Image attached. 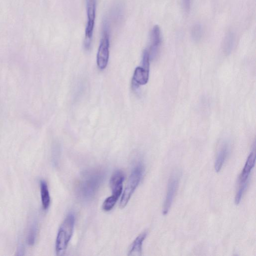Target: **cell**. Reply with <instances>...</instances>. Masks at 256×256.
I'll return each instance as SVG.
<instances>
[{
    "instance_id": "cell-13",
    "label": "cell",
    "mask_w": 256,
    "mask_h": 256,
    "mask_svg": "<svg viewBox=\"0 0 256 256\" xmlns=\"http://www.w3.org/2000/svg\"><path fill=\"white\" fill-rule=\"evenodd\" d=\"M40 190L42 206L47 210L50 206L51 198L47 184L44 180L41 181Z\"/></svg>"
},
{
    "instance_id": "cell-16",
    "label": "cell",
    "mask_w": 256,
    "mask_h": 256,
    "mask_svg": "<svg viewBox=\"0 0 256 256\" xmlns=\"http://www.w3.org/2000/svg\"><path fill=\"white\" fill-rule=\"evenodd\" d=\"M233 44V39L232 35H229L225 42V49L227 52L228 53L231 50Z\"/></svg>"
},
{
    "instance_id": "cell-8",
    "label": "cell",
    "mask_w": 256,
    "mask_h": 256,
    "mask_svg": "<svg viewBox=\"0 0 256 256\" xmlns=\"http://www.w3.org/2000/svg\"><path fill=\"white\" fill-rule=\"evenodd\" d=\"M124 179L125 175L122 171L117 170L113 173L110 181L113 196L119 198L122 193Z\"/></svg>"
},
{
    "instance_id": "cell-3",
    "label": "cell",
    "mask_w": 256,
    "mask_h": 256,
    "mask_svg": "<svg viewBox=\"0 0 256 256\" xmlns=\"http://www.w3.org/2000/svg\"><path fill=\"white\" fill-rule=\"evenodd\" d=\"M144 173V167L139 164L132 171L120 201V207L124 208L130 201L132 196L140 182Z\"/></svg>"
},
{
    "instance_id": "cell-18",
    "label": "cell",
    "mask_w": 256,
    "mask_h": 256,
    "mask_svg": "<svg viewBox=\"0 0 256 256\" xmlns=\"http://www.w3.org/2000/svg\"><path fill=\"white\" fill-rule=\"evenodd\" d=\"M24 247H23L22 244H21L18 248L17 253H19L18 255H24V254H23V253H24Z\"/></svg>"
},
{
    "instance_id": "cell-12",
    "label": "cell",
    "mask_w": 256,
    "mask_h": 256,
    "mask_svg": "<svg viewBox=\"0 0 256 256\" xmlns=\"http://www.w3.org/2000/svg\"><path fill=\"white\" fill-rule=\"evenodd\" d=\"M228 153V147L227 144H224L217 155L215 162V169L217 172H219L222 169Z\"/></svg>"
},
{
    "instance_id": "cell-7",
    "label": "cell",
    "mask_w": 256,
    "mask_h": 256,
    "mask_svg": "<svg viewBox=\"0 0 256 256\" xmlns=\"http://www.w3.org/2000/svg\"><path fill=\"white\" fill-rule=\"evenodd\" d=\"M255 161L256 154L254 151L249 155L240 176L239 187L237 192L239 194L243 195L247 188L249 177L255 166Z\"/></svg>"
},
{
    "instance_id": "cell-5",
    "label": "cell",
    "mask_w": 256,
    "mask_h": 256,
    "mask_svg": "<svg viewBox=\"0 0 256 256\" xmlns=\"http://www.w3.org/2000/svg\"><path fill=\"white\" fill-rule=\"evenodd\" d=\"M88 21L85 31L84 45L86 49L90 47L96 19L97 0H86Z\"/></svg>"
},
{
    "instance_id": "cell-14",
    "label": "cell",
    "mask_w": 256,
    "mask_h": 256,
    "mask_svg": "<svg viewBox=\"0 0 256 256\" xmlns=\"http://www.w3.org/2000/svg\"><path fill=\"white\" fill-rule=\"evenodd\" d=\"M38 224L36 222H33L29 229L27 236L28 244L30 245H33L36 241L38 232Z\"/></svg>"
},
{
    "instance_id": "cell-17",
    "label": "cell",
    "mask_w": 256,
    "mask_h": 256,
    "mask_svg": "<svg viewBox=\"0 0 256 256\" xmlns=\"http://www.w3.org/2000/svg\"><path fill=\"white\" fill-rule=\"evenodd\" d=\"M192 36L193 38L196 40H198L200 39L202 36V30L200 25H196L193 28L192 30Z\"/></svg>"
},
{
    "instance_id": "cell-15",
    "label": "cell",
    "mask_w": 256,
    "mask_h": 256,
    "mask_svg": "<svg viewBox=\"0 0 256 256\" xmlns=\"http://www.w3.org/2000/svg\"><path fill=\"white\" fill-rule=\"evenodd\" d=\"M119 198L113 195L108 197L104 202L102 208L105 211L108 212L112 210Z\"/></svg>"
},
{
    "instance_id": "cell-6",
    "label": "cell",
    "mask_w": 256,
    "mask_h": 256,
    "mask_svg": "<svg viewBox=\"0 0 256 256\" xmlns=\"http://www.w3.org/2000/svg\"><path fill=\"white\" fill-rule=\"evenodd\" d=\"M180 177L177 172H174L168 181L166 198L163 207V214L166 215L170 210L179 185Z\"/></svg>"
},
{
    "instance_id": "cell-2",
    "label": "cell",
    "mask_w": 256,
    "mask_h": 256,
    "mask_svg": "<svg viewBox=\"0 0 256 256\" xmlns=\"http://www.w3.org/2000/svg\"><path fill=\"white\" fill-rule=\"evenodd\" d=\"M75 216L70 213L61 224L56 241V251L58 254L64 252L70 241L73 234Z\"/></svg>"
},
{
    "instance_id": "cell-11",
    "label": "cell",
    "mask_w": 256,
    "mask_h": 256,
    "mask_svg": "<svg viewBox=\"0 0 256 256\" xmlns=\"http://www.w3.org/2000/svg\"><path fill=\"white\" fill-rule=\"evenodd\" d=\"M147 234V232L145 231L136 238L129 248V256H139L142 255L143 243Z\"/></svg>"
},
{
    "instance_id": "cell-10",
    "label": "cell",
    "mask_w": 256,
    "mask_h": 256,
    "mask_svg": "<svg viewBox=\"0 0 256 256\" xmlns=\"http://www.w3.org/2000/svg\"><path fill=\"white\" fill-rule=\"evenodd\" d=\"M149 70L142 66L138 67L134 71L132 84L135 88H138L140 86L146 85L149 80Z\"/></svg>"
},
{
    "instance_id": "cell-1",
    "label": "cell",
    "mask_w": 256,
    "mask_h": 256,
    "mask_svg": "<svg viewBox=\"0 0 256 256\" xmlns=\"http://www.w3.org/2000/svg\"><path fill=\"white\" fill-rule=\"evenodd\" d=\"M104 176V171L100 169L84 172L76 185V193L78 198L84 201L93 198L98 191Z\"/></svg>"
},
{
    "instance_id": "cell-9",
    "label": "cell",
    "mask_w": 256,
    "mask_h": 256,
    "mask_svg": "<svg viewBox=\"0 0 256 256\" xmlns=\"http://www.w3.org/2000/svg\"><path fill=\"white\" fill-rule=\"evenodd\" d=\"M151 45L149 51L150 59H154L159 51L161 43V30L158 25L155 26L151 33Z\"/></svg>"
},
{
    "instance_id": "cell-19",
    "label": "cell",
    "mask_w": 256,
    "mask_h": 256,
    "mask_svg": "<svg viewBox=\"0 0 256 256\" xmlns=\"http://www.w3.org/2000/svg\"><path fill=\"white\" fill-rule=\"evenodd\" d=\"M185 1L186 4H187L186 5L187 6L189 5L190 0H185Z\"/></svg>"
},
{
    "instance_id": "cell-4",
    "label": "cell",
    "mask_w": 256,
    "mask_h": 256,
    "mask_svg": "<svg viewBox=\"0 0 256 256\" xmlns=\"http://www.w3.org/2000/svg\"><path fill=\"white\" fill-rule=\"evenodd\" d=\"M110 35L108 23L104 22L103 35L98 49L97 62L100 70L105 69L108 63L109 58Z\"/></svg>"
}]
</instances>
